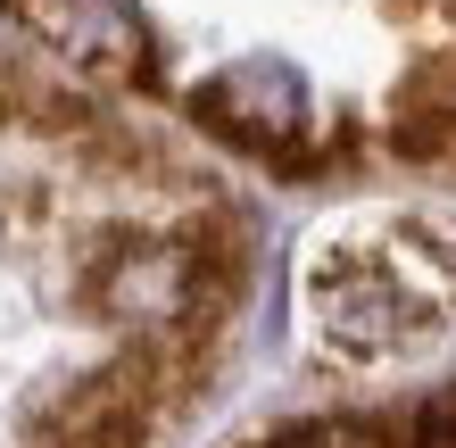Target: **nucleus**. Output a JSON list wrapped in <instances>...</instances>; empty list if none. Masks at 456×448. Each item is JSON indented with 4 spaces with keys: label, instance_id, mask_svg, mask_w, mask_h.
<instances>
[{
    "label": "nucleus",
    "instance_id": "nucleus-1",
    "mask_svg": "<svg viewBox=\"0 0 456 448\" xmlns=\"http://www.w3.org/2000/svg\"><path fill=\"white\" fill-rule=\"evenodd\" d=\"M191 117L208 125V134L257 150V158H282L307 134V84H299L290 59H240V67L216 75V84H200Z\"/></svg>",
    "mask_w": 456,
    "mask_h": 448
},
{
    "label": "nucleus",
    "instance_id": "nucleus-2",
    "mask_svg": "<svg viewBox=\"0 0 456 448\" xmlns=\"http://www.w3.org/2000/svg\"><path fill=\"white\" fill-rule=\"evenodd\" d=\"M17 17L42 42H59L67 59H84V67L150 75V34L133 17V0H17Z\"/></svg>",
    "mask_w": 456,
    "mask_h": 448
},
{
    "label": "nucleus",
    "instance_id": "nucleus-3",
    "mask_svg": "<svg viewBox=\"0 0 456 448\" xmlns=\"http://www.w3.org/2000/svg\"><path fill=\"white\" fill-rule=\"evenodd\" d=\"M315 307H324V340H340V349H390L415 332V299L373 266H324Z\"/></svg>",
    "mask_w": 456,
    "mask_h": 448
},
{
    "label": "nucleus",
    "instance_id": "nucleus-4",
    "mask_svg": "<svg viewBox=\"0 0 456 448\" xmlns=\"http://www.w3.org/2000/svg\"><path fill=\"white\" fill-rule=\"evenodd\" d=\"M92 299L109 315L183 324V315H191V257H183V241H167V249H109V266L92 274Z\"/></svg>",
    "mask_w": 456,
    "mask_h": 448
},
{
    "label": "nucleus",
    "instance_id": "nucleus-5",
    "mask_svg": "<svg viewBox=\"0 0 456 448\" xmlns=\"http://www.w3.org/2000/svg\"><path fill=\"white\" fill-rule=\"evenodd\" d=\"M34 109H42V92L25 84L17 67H0V134H17V125H34Z\"/></svg>",
    "mask_w": 456,
    "mask_h": 448
},
{
    "label": "nucleus",
    "instance_id": "nucleus-6",
    "mask_svg": "<svg viewBox=\"0 0 456 448\" xmlns=\"http://www.w3.org/2000/svg\"><path fill=\"white\" fill-rule=\"evenodd\" d=\"M274 448H348V432H332V424H299V432H282Z\"/></svg>",
    "mask_w": 456,
    "mask_h": 448
}]
</instances>
